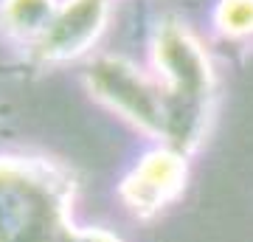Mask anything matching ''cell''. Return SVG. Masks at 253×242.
Returning <instances> with one entry per match:
<instances>
[{"mask_svg": "<svg viewBox=\"0 0 253 242\" xmlns=\"http://www.w3.org/2000/svg\"><path fill=\"white\" fill-rule=\"evenodd\" d=\"M82 242H116L104 231H82Z\"/></svg>", "mask_w": 253, "mask_h": 242, "instance_id": "cell-3", "label": "cell"}, {"mask_svg": "<svg viewBox=\"0 0 253 242\" xmlns=\"http://www.w3.org/2000/svg\"><path fill=\"white\" fill-rule=\"evenodd\" d=\"M183 183V163L172 155H152L141 169L126 178L121 194L135 214H155L163 203L177 194Z\"/></svg>", "mask_w": 253, "mask_h": 242, "instance_id": "cell-2", "label": "cell"}, {"mask_svg": "<svg viewBox=\"0 0 253 242\" xmlns=\"http://www.w3.org/2000/svg\"><path fill=\"white\" fill-rule=\"evenodd\" d=\"M65 192L51 175L0 166V242H82L65 223Z\"/></svg>", "mask_w": 253, "mask_h": 242, "instance_id": "cell-1", "label": "cell"}]
</instances>
